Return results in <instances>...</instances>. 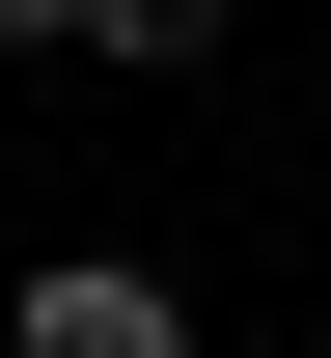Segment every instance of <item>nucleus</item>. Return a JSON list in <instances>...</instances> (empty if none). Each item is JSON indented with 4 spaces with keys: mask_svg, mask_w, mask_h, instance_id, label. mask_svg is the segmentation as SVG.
Returning a JSON list of instances; mask_svg holds the SVG:
<instances>
[{
    "mask_svg": "<svg viewBox=\"0 0 331 358\" xmlns=\"http://www.w3.org/2000/svg\"><path fill=\"white\" fill-rule=\"evenodd\" d=\"M83 55H221V0H111V28H83Z\"/></svg>",
    "mask_w": 331,
    "mask_h": 358,
    "instance_id": "2",
    "label": "nucleus"
},
{
    "mask_svg": "<svg viewBox=\"0 0 331 358\" xmlns=\"http://www.w3.org/2000/svg\"><path fill=\"white\" fill-rule=\"evenodd\" d=\"M55 28H111V0H0V55H55Z\"/></svg>",
    "mask_w": 331,
    "mask_h": 358,
    "instance_id": "3",
    "label": "nucleus"
},
{
    "mask_svg": "<svg viewBox=\"0 0 331 358\" xmlns=\"http://www.w3.org/2000/svg\"><path fill=\"white\" fill-rule=\"evenodd\" d=\"M0 358H193V303H166V275H111V248H55Z\"/></svg>",
    "mask_w": 331,
    "mask_h": 358,
    "instance_id": "1",
    "label": "nucleus"
}]
</instances>
